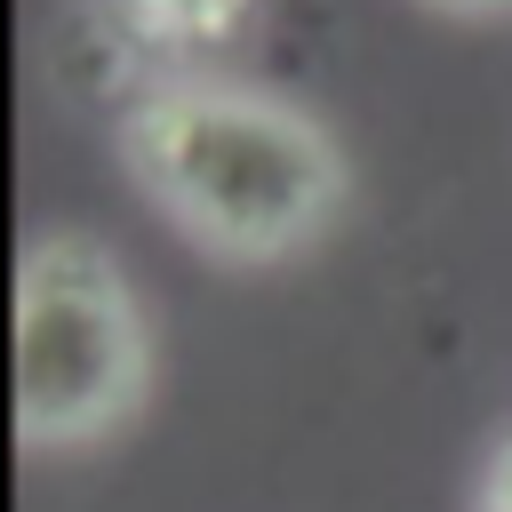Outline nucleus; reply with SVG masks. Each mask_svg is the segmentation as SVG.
I'll return each instance as SVG.
<instances>
[{"instance_id":"obj_2","label":"nucleus","mask_w":512,"mask_h":512,"mask_svg":"<svg viewBox=\"0 0 512 512\" xmlns=\"http://www.w3.org/2000/svg\"><path fill=\"white\" fill-rule=\"evenodd\" d=\"M152 400V328L96 232H40L16 264V432L96 448Z\"/></svg>"},{"instance_id":"obj_1","label":"nucleus","mask_w":512,"mask_h":512,"mask_svg":"<svg viewBox=\"0 0 512 512\" xmlns=\"http://www.w3.org/2000/svg\"><path fill=\"white\" fill-rule=\"evenodd\" d=\"M128 184L216 264H288L352 200L344 144L256 80H176L120 112Z\"/></svg>"},{"instance_id":"obj_4","label":"nucleus","mask_w":512,"mask_h":512,"mask_svg":"<svg viewBox=\"0 0 512 512\" xmlns=\"http://www.w3.org/2000/svg\"><path fill=\"white\" fill-rule=\"evenodd\" d=\"M472 512H512V440L488 456V472H480V496H472Z\"/></svg>"},{"instance_id":"obj_5","label":"nucleus","mask_w":512,"mask_h":512,"mask_svg":"<svg viewBox=\"0 0 512 512\" xmlns=\"http://www.w3.org/2000/svg\"><path fill=\"white\" fill-rule=\"evenodd\" d=\"M432 8H448V16H512V0H432Z\"/></svg>"},{"instance_id":"obj_3","label":"nucleus","mask_w":512,"mask_h":512,"mask_svg":"<svg viewBox=\"0 0 512 512\" xmlns=\"http://www.w3.org/2000/svg\"><path fill=\"white\" fill-rule=\"evenodd\" d=\"M264 24V0H72L80 88L120 96V112L176 80H216V64Z\"/></svg>"}]
</instances>
